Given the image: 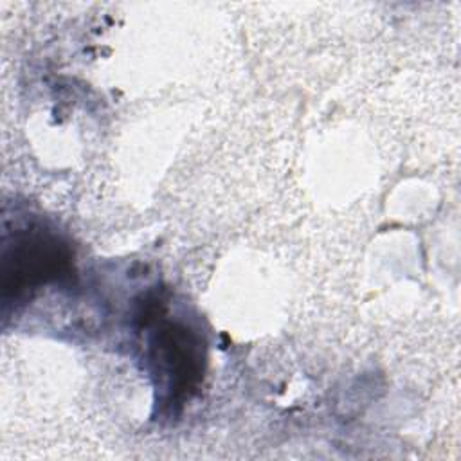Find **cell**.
I'll return each mask as SVG.
<instances>
[{
  "instance_id": "1",
  "label": "cell",
  "mask_w": 461,
  "mask_h": 461,
  "mask_svg": "<svg viewBox=\"0 0 461 461\" xmlns=\"http://www.w3.org/2000/svg\"><path fill=\"white\" fill-rule=\"evenodd\" d=\"M68 267L70 250L56 234L43 229L20 230L2 256L4 297H20L61 277Z\"/></svg>"
},
{
  "instance_id": "2",
  "label": "cell",
  "mask_w": 461,
  "mask_h": 461,
  "mask_svg": "<svg viewBox=\"0 0 461 461\" xmlns=\"http://www.w3.org/2000/svg\"><path fill=\"white\" fill-rule=\"evenodd\" d=\"M149 360L167 391L169 405L189 400L203 376L202 340L180 322L157 324L149 337Z\"/></svg>"
}]
</instances>
